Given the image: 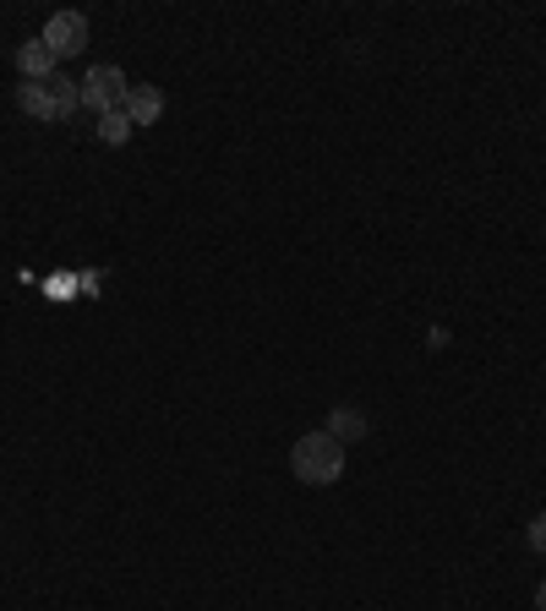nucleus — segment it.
<instances>
[{
  "mask_svg": "<svg viewBox=\"0 0 546 611\" xmlns=\"http://www.w3.org/2000/svg\"><path fill=\"white\" fill-rule=\"evenodd\" d=\"M290 470L301 486H334L344 476V442L334 431H306L290 448Z\"/></svg>",
  "mask_w": 546,
  "mask_h": 611,
  "instance_id": "f257e3e1",
  "label": "nucleus"
},
{
  "mask_svg": "<svg viewBox=\"0 0 546 611\" xmlns=\"http://www.w3.org/2000/svg\"><path fill=\"white\" fill-rule=\"evenodd\" d=\"M17 104H22V115H33V121H67L71 110L82 104V88L55 71V77H44V82H22V88H17Z\"/></svg>",
  "mask_w": 546,
  "mask_h": 611,
  "instance_id": "f03ea898",
  "label": "nucleus"
},
{
  "mask_svg": "<svg viewBox=\"0 0 546 611\" xmlns=\"http://www.w3.org/2000/svg\"><path fill=\"white\" fill-rule=\"evenodd\" d=\"M77 88H82V104H88L93 115H110V110L127 104V88H132V82H127V71L121 67H93Z\"/></svg>",
  "mask_w": 546,
  "mask_h": 611,
  "instance_id": "7ed1b4c3",
  "label": "nucleus"
},
{
  "mask_svg": "<svg viewBox=\"0 0 546 611\" xmlns=\"http://www.w3.org/2000/svg\"><path fill=\"white\" fill-rule=\"evenodd\" d=\"M39 39L50 44V55H55V61L82 55V50H88V17H82V11H55V17L44 22V33H39Z\"/></svg>",
  "mask_w": 546,
  "mask_h": 611,
  "instance_id": "20e7f679",
  "label": "nucleus"
},
{
  "mask_svg": "<svg viewBox=\"0 0 546 611\" xmlns=\"http://www.w3.org/2000/svg\"><path fill=\"white\" fill-rule=\"evenodd\" d=\"M121 110H127V121H132V126H153V121L164 115V93H159L153 82H132Z\"/></svg>",
  "mask_w": 546,
  "mask_h": 611,
  "instance_id": "39448f33",
  "label": "nucleus"
},
{
  "mask_svg": "<svg viewBox=\"0 0 546 611\" xmlns=\"http://www.w3.org/2000/svg\"><path fill=\"white\" fill-rule=\"evenodd\" d=\"M17 71H22V82H44V77H55L50 44H44V39H28V44L17 50Z\"/></svg>",
  "mask_w": 546,
  "mask_h": 611,
  "instance_id": "423d86ee",
  "label": "nucleus"
},
{
  "mask_svg": "<svg viewBox=\"0 0 546 611\" xmlns=\"http://www.w3.org/2000/svg\"><path fill=\"white\" fill-rule=\"evenodd\" d=\"M132 132H136V126L127 121V110H110V115H99V142H104V147H121V142H127Z\"/></svg>",
  "mask_w": 546,
  "mask_h": 611,
  "instance_id": "0eeeda50",
  "label": "nucleus"
},
{
  "mask_svg": "<svg viewBox=\"0 0 546 611\" xmlns=\"http://www.w3.org/2000/svg\"><path fill=\"white\" fill-rule=\"evenodd\" d=\"M323 431H334V437H366V415H361V409H334V420H328V426H323Z\"/></svg>",
  "mask_w": 546,
  "mask_h": 611,
  "instance_id": "6e6552de",
  "label": "nucleus"
},
{
  "mask_svg": "<svg viewBox=\"0 0 546 611\" xmlns=\"http://www.w3.org/2000/svg\"><path fill=\"white\" fill-rule=\"evenodd\" d=\"M525 541L536 546V551H546V513H536V519L525 525Z\"/></svg>",
  "mask_w": 546,
  "mask_h": 611,
  "instance_id": "1a4fd4ad",
  "label": "nucleus"
},
{
  "mask_svg": "<svg viewBox=\"0 0 546 611\" xmlns=\"http://www.w3.org/2000/svg\"><path fill=\"white\" fill-rule=\"evenodd\" d=\"M536 611H546V579L536 584Z\"/></svg>",
  "mask_w": 546,
  "mask_h": 611,
  "instance_id": "9d476101",
  "label": "nucleus"
}]
</instances>
